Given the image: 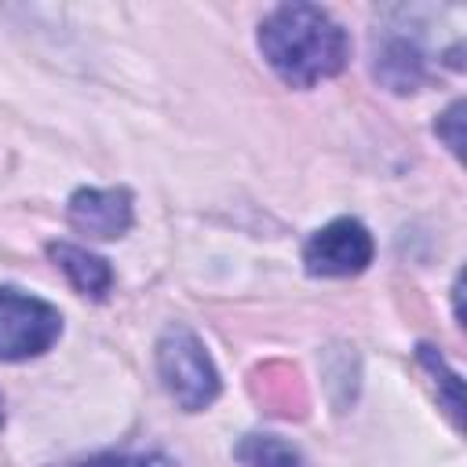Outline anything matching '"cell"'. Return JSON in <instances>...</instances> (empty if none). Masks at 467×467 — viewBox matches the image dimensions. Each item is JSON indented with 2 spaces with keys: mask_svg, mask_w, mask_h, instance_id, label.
Returning a JSON list of instances; mask_svg holds the SVG:
<instances>
[{
  "mask_svg": "<svg viewBox=\"0 0 467 467\" xmlns=\"http://www.w3.org/2000/svg\"><path fill=\"white\" fill-rule=\"evenodd\" d=\"M259 47L288 88H310L347 66L350 40L317 4H281L259 26Z\"/></svg>",
  "mask_w": 467,
  "mask_h": 467,
  "instance_id": "1",
  "label": "cell"
},
{
  "mask_svg": "<svg viewBox=\"0 0 467 467\" xmlns=\"http://www.w3.org/2000/svg\"><path fill=\"white\" fill-rule=\"evenodd\" d=\"M237 460L244 467H303V456L296 445L274 438V434H248L237 445Z\"/></svg>",
  "mask_w": 467,
  "mask_h": 467,
  "instance_id": "8",
  "label": "cell"
},
{
  "mask_svg": "<svg viewBox=\"0 0 467 467\" xmlns=\"http://www.w3.org/2000/svg\"><path fill=\"white\" fill-rule=\"evenodd\" d=\"M47 255L55 259V266H62V274L69 277V285L80 292V296H91V299H102L113 285V270L102 255L80 248V244H69V241H51L47 244Z\"/></svg>",
  "mask_w": 467,
  "mask_h": 467,
  "instance_id": "6",
  "label": "cell"
},
{
  "mask_svg": "<svg viewBox=\"0 0 467 467\" xmlns=\"http://www.w3.org/2000/svg\"><path fill=\"white\" fill-rule=\"evenodd\" d=\"M62 332L51 303L18 288H0V361H26L44 354Z\"/></svg>",
  "mask_w": 467,
  "mask_h": 467,
  "instance_id": "3",
  "label": "cell"
},
{
  "mask_svg": "<svg viewBox=\"0 0 467 467\" xmlns=\"http://www.w3.org/2000/svg\"><path fill=\"white\" fill-rule=\"evenodd\" d=\"M376 77L390 91H398V95L416 91L420 80H423V55H420V47L409 44V40H387L376 51Z\"/></svg>",
  "mask_w": 467,
  "mask_h": 467,
  "instance_id": "7",
  "label": "cell"
},
{
  "mask_svg": "<svg viewBox=\"0 0 467 467\" xmlns=\"http://www.w3.org/2000/svg\"><path fill=\"white\" fill-rule=\"evenodd\" d=\"M420 361H423V365H427V368L438 376V383L449 390V394H445V409H449L452 423H460V379H456V376L445 368V361H441V358H438L431 347H420Z\"/></svg>",
  "mask_w": 467,
  "mask_h": 467,
  "instance_id": "9",
  "label": "cell"
},
{
  "mask_svg": "<svg viewBox=\"0 0 467 467\" xmlns=\"http://www.w3.org/2000/svg\"><path fill=\"white\" fill-rule=\"evenodd\" d=\"M434 131H438V135L449 142V150L460 157V153H463V102H452V106L438 117Z\"/></svg>",
  "mask_w": 467,
  "mask_h": 467,
  "instance_id": "10",
  "label": "cell"
},
{
  "mask_svg": "<svg viewBox=\"0 0 467 467\" xmlns=\"http://www.w3.org/2000/svg\"><path fill=\"white\" fill-rule=\"evenodd\" d=\"M0 427H4V398H0Z\"/></svg>",
  "mask_w": 467,
  "mask_h": 467,
  "instance_id": "12",
  "label": "cell"
},
{
  "mask_svg": "<svg viewBox=\"0 0 467 467\" xmlns=\"http://www.w3.org/2000/svg\"><path fill=\"white\" fill-rule=\"evenodd\" d=\"M69 223L99 241L120 237L131 226V193L124 186L113 190H77L69 197Z\"/></svg>",
  "mask_w": 467,
  "mask_h": 467,
  "instance_id": "5",
  "label": "cell"
},
{
  "mask_svg": "<svg viewBox=\"0 0 467 467\" xmlns=\"http://www.w3.org/2000/svg\"><path fill=\"white\" fill-rule=\"evenodd\" d=\"M303 263L314 277H354L372 263V234L358 219H332L306 241Z\"/></svg>",
  "mask_w": 467,
  "mask_h": 467,
  "instance_id": "4",
  "label": "cell"
},
{
  "mask_svg": "<svg viewBox=\"0 0 467 467\" xmlns=\"http://www.w3.org/2000/svg\"><path fill=\"white\" fill-rule=\"evenodd\" d=\"M157 372L164 379V390L179 401V409L197 412L215 401L219 394V372L204 350V343L182 328L171 325L157 343Z\"/></svg>",
  "mask_w": 467,
  "mask_h": 467,
  "instance_id": "2",
  "label": "cell"
},
{
  "mask_svg": "<svg viewBox=\"0 0 467 467\" xmlns=\"http://www.w3.org/2000/svg\"><path fill=\"white\" fill-rule=\"evenodd\" d=\"M80 467H168V460H161V456H128V452H106V456H95V460H88V463H80Z\"/></svg>",
  "mask_w": 467,
  "mask_h": 467,
  "instance_id": "11",
  "label": "cell"
}]
</instances>
